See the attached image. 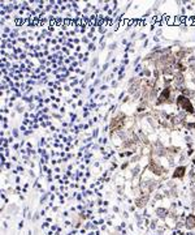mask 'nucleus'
I'll use <instances>...</instances> for the list:
<instances>
[{
    "label": "nucleus",
    "mask_w": 195,
    "mask_h": 235,
    "mask_svg": "<svg viewBox=\"0 0 195 235\" xmlns=\"http://www.w3.org/2000/svg\"><path fill=\"white\" fill-rule=\"evenodd\" d=\"M177 105H178V107H179V108L187 111V113H190V114H194L192 105H191V102H190V101H189L186 97L179 95V97L177 98Z\"/></svg>",
    "instance_id": "1"
},
{
    "label": "nucleus",
    "mask_w": 195,
    "mask_h": 235,
    "mask_svg": "<svg viewBox=\"0 0 195 235\" xmlns=\"http://www.w3.org/2000/svg\"><path fill=\"white\" fill-rule=\"evenodd\" d=\"M185 171H186V169H185L183 166L177 167L176 171H174V174H173V178H182L183 175H185Z\"/></svg>",
    "instance_id": "2"
},
{
    "label": "nucleus",
    "mask_w": 195,
    "mask_h": 235,
    "mask_svg": "<svg viewBox=\"0 0 195 235\" xmlns=\"http://www.w3.org/2000/svg\"><path fill=\"white\" fill-rule=\"evenodd\" d=\"M150 170L152 171V172H155V174H161V171H163V169L160 166H156V163L155 162H151V165H150Z\"/></svg>",
    "instance_id": "3"
},
{
    "label": "nucleus",
    "mask_w": 195,
    "mask_h": 235,
    "mask_svg": "<svg viewBox=\"0 0 195 235\" xmlns=\"http://www.w3.org/2000/svg\"><path fill=\"white\" fill-rule=\"evenodd\" d=\"M169 97V89H165V90L161 93V95L159 97V103L164 102V101H167V98Z\"/></svg>",
    "instance_id": "4"
},
{
    "label": "nucleus",
    "mask_w": 195,
    "mask_h": 235,
    "mask_svg": "<svg viewBox=\"0 0 195 235\" xmlns=\"http://www.w3.org/2000/svg\"><path fill=\"white\" fill-rule=\"evenodd\" d=\"M187 227H189V229L195 227V216H194V214L189 216V218H187Z\"/></svg>",
    "instance_id": "5"
}]
</instances>
